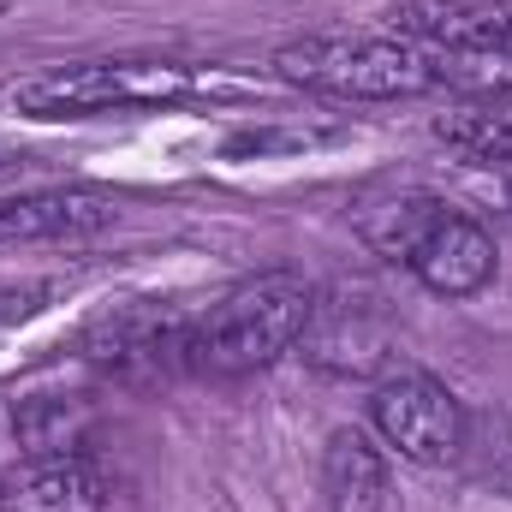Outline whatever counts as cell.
Segmentation results:
<instances>
[{"label": "cell", "mask_w": 512, "mask_h": 512, "mask_svg": "<svg viewBox=\"0 0 512 512\" xmlns=\"http://www.w3.org/2000/svg\"><path fill=\"white\" fill-rule=\"evenodd\" d=\"M274 72L340 102H417L447 84V54L405 36H298L274 48Z\"/></svg>", "instance_id": "obj_1"}, {"label": "cell", "mask_w": 512, "mask_h": 512, "mask_svg": "<svg viewBox=\"0 0 512 512\" xmlns=\"http://www.w3.org/2000/svg\"><path fill=\"white\" fill-rule=\"evenodd\" d=\"M310 310H316V286L304 274L292 268L256 274V280H239L221 304H209V316L191 334V352L215 376H251L304 340Z\"/></svg>", "instance_id": "obj_2"}, {"label": "cell", "mask_w": 512, "mask_h": 512, "mask_svg": "<svg viewBox=\"0 0 512 512\" xmlns=\"http://www.w3.org/2000/svg\"><path fill=\"white\" fill-rule=\"evenodd\" d=\"M203 78L179 60H78L48 66L12 90V108L24 120H90V114H137V108H173L191 102Z\"/></svg>", "instance_id": "obj_3"}, {"label": "cell", "mask_w": 512, "mask_h": 512, "mask_svg": "<svg viewBox=\"0 0 512 512\" xmlns=\"http://www.w3.org/2000/svg\"><path fill=\"white\" fill-rule=\"evenodd\" d=\"M370 423L387 447L423 471L459 465L465 459V435H471V411L447 382H435L429 370H387L370 393Z\"/></svg>", "instance_id": "obj_4"}, {"label": "cell", "mask_w": 512, "mask_h": 512, "mask_svg": "<svg viewBox=\"0 0 512 512\" xmlns=\"http://www.w3.org/2000/svg\"><path fill=\"white\" fill-rule=\"evenodd\" d=\"M435 298H471L495 280V239L483 233V221L459 215L453 203H435V215L417 227V239L399 256Z\"/></svg>", "instance_id": "obj_5"}, {"label": "cell", "mask_w": 512, "mask_h": 512, "mask_svg": "<svg viewBox=\"0 0 512 512\" xmlns=\"http://www.w3.org/2000/svg\"><path fill=\"white\" fill-rule=\"evenodd\" d=\"M387 24L435 54H512V0H393Z\"/></svg>", "instance_id": "obj_6"}, {"label": "cell", "mask_w": 512, "mask_h": 512, "mask_svg": "<svg viewBox=\"0 0 512 512\" xmlns=\"http://www.w3.org/2000/svg\"><path fill=\"white\" fill-rule=\"evenodd\" d=\"M126 215V197L96 185H54L0 197V245H36V239H90Z\"/></svg>", "instance_id": "obj_7"}, {"label": "cell", "mask_w": 512, "mask_h": 512, "mask_svg": "<svg viewBox=\"0 0 512 512\" xmlns=\"http://www.w3.org/2000/svg\"><path fill=\"white\" fill-rule=\"evenodd\" d=\"M0 512H114V489L84 453H36L0 477Z\"/></svg>", "instance_id": "obj_8"}, {"label": "cell", "mask_w": 512, "mask_h": 512, "mask_svg": "<svg viewBox=\"0 0 512 512\" xmlns=\"http://www.w3.org/2000/svg\"><path fill=\"white\" fill-rule=\"evenodd\" d=\"M304 358L340 376H364L387 358V322L376 316V304H352V298H316L310 328H304Z\"/></svg>", "instance_id": "obj_9"}, {"label": "cell", "mask_w": 512, "mask_h": 512, "mask_svg": "<svg viewBox=\"0 0 512 512\" xmlns=\"http://www.w3.org/2000/svg\"><path fill=\"white\" fill-rule=\"evenodd\" d=\"M387 459L364 429H334L322 453V501L328 512H387Z\"/></svg>", "instance_id": "obj_10"}, {"label": "cell", "mask_w": 512, "mask_h": 512, "mask_svg": "<svg viewBox=\"0 0 512 512\" xmlns=\"http://www.w3.org/2000/svg\"><path fill=\"white\" fill-rule=\"evenodd\" d=\"M435 137L471 167H512V108L459 102V108L435 114Z\"/></svg>", "instance_id": "obj_11"}, {"label": "cell", "mask_w": 512, "mask_h": 512, "mask_svg": "<svg viewBox=\"0 0 512 512\" xmlns=\"http://www.w3.org/2000/svg\"><path fill=\"white\" fill-rule=\"evenodd\" d=\"M489 489L512 495V411H483L471 417V435H465V459Z\"/></svg>", "instance_id": "obj_12"}, {"label": "cell", "mask_w": 512, "mask_h": 512, "mask_svg": "<svg viewBox=\"0 0 512 512\" xmlns=\"http://www.w3.org/2000/svg\"><path fill=\"white\" fill-rule=\"evenodd\" d=\"M447 90L512 108V54H447Z\"/></svg>", "instance_id": "obj_13"}, {"label": "cell", "mask_w": 512, "mask_h": 512, "mask_svg": "<svg viewBox=\"0 0 512 512\" xmlns=\"http://www.w3.org/2000/svg\"><path fill=\"white\" fill-rule=\"evenodd\" d=\"M6 161H12V155H6V149H0V167H6Z\"/></svg>", "instance_id": "obj_14"}, {"label": "cell", "mask_w": 512, "mask_h": 512, "mask_svg": "<svg viewBox=\"0 0 512 512\" xmlns=\"http://www.w3.org/2000/svg\"><path fill=\"white\" fill-rule=\"evenodd\" d=\"M0 316H6V304H0Z\"/></svg>", "instance_id": "obj_15"}]
</instances>
